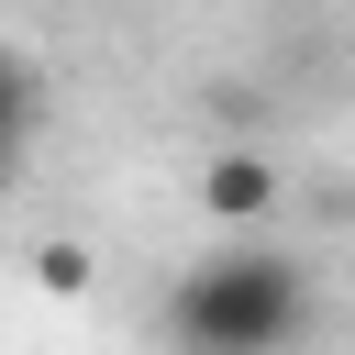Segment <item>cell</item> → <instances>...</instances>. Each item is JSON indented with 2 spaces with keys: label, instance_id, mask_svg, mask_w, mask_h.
I'll use <instances>...</instances> for the list:
<instances>
[{
  "label": "cell",
  "instance_id": "obj_3",
  "mask_svg": "<svg viewBox=\"0 0 355 355\" xmlns=\"http://www.w3.org/2000/svg\"><path fill=\"white\" fill-rule=\"evenodd\" d=\"M33 277H44V288H89V255H78V244H44Z\"/></svg>",
  "mask_w": 355,
  "mask_h": 355
},
{
  "label": "cell",
  "instance_id": "obj_1",
  "mask_svg": "<svg viewBox=\"0 0 355 355\" xmlns=\"http://www.w3.org/2000/svg\"><path fill=\"white\" fill-rule=\"evenodd\" d=\"M166 333H178V355H300V333H311V266L277 255V244H222V255H200L178 277Z\"/></svg>",
  "mask_w": 355,
  "mask_h": 355
},
{
  "label": "cell",
  "instance_id": "obj_2",
  "mask_svg": "<svg viewBox=\"0 0 355 355\" xmlns=\"http://www.w3.org/2000/svg\"><path fill=\"white\" fill-rule=\"evenodd\" d=\"M200 200H211L222 222H266V211H277V155H266V144H222L211 178H200Z\"/></svg>",
  "mask_w": 355,
  "mask_h": 355
}]
</instances>
